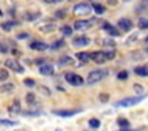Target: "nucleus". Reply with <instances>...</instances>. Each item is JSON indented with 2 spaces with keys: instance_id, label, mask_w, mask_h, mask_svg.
Masks as SVG:
<instances>
[{
  "instance_id": "obj_1",
  "label": "nucleus",
  "mask_w": 148,
  "mask_h": 131,
  "mask_svg": "<svg viewBox=\"0 0 148 131\" xmlns=\"http://www.w3.org/2000/svg\"><path fill=\"white\" fill-rule=\"evenodd\" d=\"M106 76H107V70H93V71H90L88 77H87V84H88V85L96 84V82H99V81H103Z\"/></svg>"
},
{
  "instance_id": "obj_2",
  "label": "nucleus",
  "mask_w": 148,
  "mask_h": 131,
  "mask_svg": "<svg viewBox=\"0 0 148 131\" xmlns=\"http://www.w3.org/2000/svg\"><path fill=\"white\" fill-rule=\"evenodd\" d=\"M90 11H91V8H90L88 3H77V5H74V8H73V13L76 16H87Z\"/></svg>"
},
{
  "instance_id": "obj_3",
  "label": "nucleus",
  "mask_w": 148,
  "mask_h": 131,
  "mask_svg": "<svg viewBox=\"0 0 148 131\" xmlns=\"http://www.w3.org/2000/svg\"><path fill=\"white\" fill-rule=\"evenodd\" d=\"M143 97H132V98H125V100H121V101H118L117 103V106L118 108H129V106H134V104H137L140 100H142Z\"/></svg>"
},
{
  "instance_id": "obj_4",
  "label": "nucleus",
  "mask_w": 148,
  "mask_h": 131,
  "mask_svg": "<svg viewBox=\"0 0 148 131\" xmlns=\"http://www.w3.org/2000/svg\"><path fill=\"white\" fill-rule=\"evenodd\" d=\"M65 79L68 81L69 84H73V85H82L84 84V79L79 76V74H74V73H66L65 74Z\"/></svg>"
},
{
  "instance_id": "obj_5",
  "label": "nucleus",
  "mask_w": 148,
  "mask_h": 131,
  "mask_svg": "<svg viewBox=\"0 0 148 131\" xmlns=\"http://www.w3.org/2000/svg\"><path fill=\"white\" fill-rule=\"evenodd\" d=\"M5 65H6V68H11L13 71H16V73H22V71H24L22 65H21V63L17 62L16 59H8V60L5 62Z\"/></svg>"
},
{
  "instance_id": "obj_6",
  "label": "nucleus",
  "mask_w": 148,
  "mask_h": 131,
  "mask_svg": "<svg viewBox=\"0 0 148 131\" xmlns=\"http://www.w3.org/2000/svg\"><path fill=\"white\" fill-rule=\"evenodd\" d=\"M118 29L123 30V32H129L132 29V22L129 19H125V17H123V19L118 21Z\"/></svg>"
},
{
  "instance_id": "obj_7",
  "label": "nucleus",
  "mask_w": 148,
  "mask_h": 131,
  "mask_svg": "<svg viewBox=\"0 0 148 131\" xmlns=\"http://www.w3.org/2000/svg\"><path fill=\"white\" fill-rule=\"evenodd\" d=\"M90 59H93V62H96V63H104L107 60L106 59V52H91Z\"/></svg>"
},
{
  "instance_id": "obj_8",
  "label": "nucleus",
  "mask_w": 148,
  "mask_h": 131,
  "mask_svg": "<svg viewBox=\"0 0 148 131\" xmlns=\"http://www.w3.org/2000/svg\"><path fill=\"white\" fill-rule=\"evenodd\" d=\"M103 29L107 32V33L110 35V37H120V30H118V29H115L114 26H110L109 22H106V24H104Z\"/></svg>"
},
{
  "instance_id": "obj_9",
  "label": "nucleus",
  "mask_w": 148,
  "mask_h": 131,
  "mask_svg": "<svg viewBox=\"0 0 148 131\" xmlns=\"http://www.w3.org/2000/svg\"><path fill=\"white\" fill-rule=\"evenodd\" d=\"M49 46L43 43V41H32L30 43V49H33V51H46Z\"/></svg>"
},
{
  "instance_id": "obj_10",
  "label": "nucleus",
  "mask_w": 148,
  "mask_h": 131,
  "mask_svg": "<svg viewBox=\"0 0 148 131\" xmlns=\"http://www.w3.org/2000/svg\"><path fill=\"white\" fill-rule=\"evenodd\" d=\"M90 40L87 37H76L73 40V46H88Z\"/></svg>"
},
{
  "instance_id": "obj_11",
  "label": "nucleus",
  "mask_w": 148,
  "mask_h": 131,
  "mask_svg": "<svg viewBox=\"0 0 148 131\" xmlns=\"http://www.w3.org/2000/svg\"><path fill=\"white\" fill-rule=\"evenodd\" d=\"M91 26V21H76L74 22V29L76 30H85Z\"/></svg>"
},
{
  "instance_id": "obj_12",
  "label": "nucleus",
  "mask_w": 148,
  "mask_h": 131,
  "mask_svg": "<svg viewBox=\"0 0 148 131\" xmlns=\"http://www.w3.org/2000/svg\"><path fill=\"white\" fill-rule=\"evenodd\" d=\"M40 73L43 74V76H52V74H54V68H52L51 65H47V63H43V65L40 66Z\"/></svg>"
},
{
  "instance_id": "obj_13",
  "label": "nucleus",
  "mask_w": 148,
  "mask_h": 131,
  "mask_svg": "<svg viewBox=\"0 0 148 131\" xmlns=\"http://www.w3.org/2000/svg\"><path fill=\"white\" fill-rule=\"evenodd\" d=\"M79 112V109H71V111H54L55 115H63V117H69V115H74Z\"/></svg>"
},
{
  "instance_id": "obj_14",
  "label": "nucleus",
  "mask_w": 148,
  "mask_h": 131,
  "mask_svg": "<svg viewBox=\"0 0 148 131\" xmlns=\"http://www.w3.org/2000/svg\"><path fill=\"white\" fill-rule=\"evenodd\" d=\"M10 112H13V114H21V103H19V100L13 101V104L10 106Z\"/></svg>"
},
{
  "instance_id": "obj_15",
  "label": "nucleus",
  "mask_w": 148,
  "mask_h": 131,
  "mask_svg": "<svg viewBox=\"0 0 148 131\" xmlns=\"http://www.w3.org/2000/svg\"><path fill=\"white\" fill-rule=\"evenodd\" d=\"M134 73H136L137 76H148V65L147 66H137V68L134 70Z\"/></svg>"
},
{
  "instance_id": "obj_16",
  "label": "nucleus",
  "mask_w": 148,
  "mask_h": 131,
  "mask_svg": "<svg viewBox=\"0 0 148 131\" xmlns=\"http://www.w3.org/2000/svg\"><path fill=\"white\" fill-rule=\"evenodd\" d=\"M74 62V60L71 59V57H68V55H66V57H62L58 60V66H66V65H71V63Z\"/></svg>"
},
{
  "instance_id": "obj_17",
  "label": "nucleus",
  "mask_w": 148,
  "mask_h": 131,
  "mask_svg": "<svg viewBox=\"0 0 148 131\" xmlns=\"http://www.w3.org/2000/svg\"><path fill=\"white\" fill-rule=\"evenodd\" d=\"M76 57L79 59L82 63H85V62H88V60H90V54H88V52H79Z\"/></svg>"
},
{
  "instance_id": "obj_18",
  "label": "nucleus",
  "mask_w": 148,
  "mask_h": 131,
  "mask_svg": "<svg viewBox=\"0 0 148 131\" xmlns=\"http://www.w3.org/2000/svg\"><path fill=\"white\" fill-rule=\"evenodd\" d=\"M137 26H139V29H142V30L148 29V19H145V17H140V19L137 21Z\"/></svg>"
},
{
  "instance_id": "obj_19",
  "label": "nucleus",
  "mask_w": 148,
  "mask_h": 131,
  "mask_svg": "<svg viewBox=\"0 0 148 131\" xmlns=\"http://www.w3.org/2000/svg\"><path fill=\"white\" fill-rule=\"evenodd\" d=\"M60 30H62V33L65 35V37H71L73 35V27H69V26H63Z\"/></svg>"
},
{
  "instance_id": "obj_20",
  "label": "nucleus",
  "mask_w": 148,
  "mask_h": 131,
  "mask_svg": "<svg viewBox=\"0 0 148 131\" xmlns=\"http://www.w3.org/2000/svg\"><path fill=\"white\" fill-rule=\"evenodd\" d=\"M54 29H55V24H47V26H41L40 27V30L44 32V33H49V32H52Z\"/></svg>"
},
{
  "instance_id": "obj_21",
  "label": "nucleus",
  "mask_w": 148,
  "mask_h": 131,
  "mask_svg": "<svg viewBox=\"0 0 148 131\" xmlns=\"http://www.w3.org/2000/svg\"><path fill=\"white\" fill-rule=\"evenodd\" d=\"M103 44H104V46H107V48H110V49H114V48H115L114 40H110V38H104V40H103Z\"/></svg>"
},
{
  "instance_id": "obj_22",
  "label": "nucleus",
  "mask_w": 148,
  "mask_h": 131,
  "mask_svg": "<svg viewBox=\"0 0 148 131\" xmlns=\"http://www.w3.org/2000/svg\"><path fill=\"white\" fill-rule=\"evenodd\" d=\"M25 17L29 21H35V19H38V17H40V13H25Z\"/></svg>"
},
{
  "instance_id": "obj_23",
  "label": "nucleus",
  "mask_w": 148,
  "mask_h": 131,
  "mask_svg": "<svg viewBox=\"0 0 148 131\" xmlns=\"http://www.w3.org/2000/svg\"><path fill=\"white\" fill-rule=\"evenodd\" d=\"M90 126H91V128H99V125H101V122H99V120H98V119H90Z\"/></svg>"
},
{
  "instance_id": "obj_24",
  "label": "nucleus",
  "mask_w": 148,
  "mask_h": 131,
  "mask_svg": "<svg viewBox=\"0 0 148 131\" xmlns=\"http://www.w3.org/2000/svg\"><path fill=\"white\" fill-rule=\"evenodd\" d=\"M117 123H118V125H120V126H121V128H123V126H125V128H126V126H128V125H129V122H128V119H123V117H120V119L117 120Z\"/></svg>"
},
{
  "instance_id": "obj_25",
  "label": "nucleus",
  "mask_w": 148,
  "mask_h": 131,
  "mask_svg": "<svg viewBox=\"0 0 148 131\" xmlns=\"http://www.w3.org/2000/svg\"><path fill=\"white\" fill-rule=\"evenodd\" d=\"M16 26H17L16 22H3V24H2V27H3L5 30H11L13 27H16Z\"/></svg>"
},
{
  "instance_id": "obj_26",
  "label": "nucleus",
  "mask_w": 148,
  "mask_h": 131,
  "mask_svg": "<svg viewBox=\"0 0 148 131\" xmlns=\"http://www.w3.org/2000/svg\"><path fill=\"white\" fill-rule=\"evenodd\" d=\"M13 88H14V85H13V84H5V85L0 87V92H11Z\"/></svg>"
},
{
  "instance_id": "obj_27",
  "label": "nucleus",
  "mask_w": 148,
  "mask_h": 131,
  "mask_svg": "<svg viewBox=\"0 0 148 131\" xmlns=\"http://www.w3.org/2000/svg\"><path fill=\"white\" fill-rule=\"evenodd\" d=\"M63 46H65V41H63V40H58V41H55V43L52 44L51 48H52V49H60V48H63Z\"/></svg>"
},
{
  "instance_id": "obj_28",
  "label": "nucleus",
  "mask_w": 148,
  "mask_h": 131,
  "mask_svg": "<svg viewBox=\"0 0 148 131\" xmlns=\"http://www.w3.org/2000/svg\"><path fill=\"white\" fill-rule=\"evenodd\" d=\"M24 85H27V87H35V85H36V82L29 77V79H24Z\"/></svg>"
},
{
  "instance_id": "obj_29",
  "label": "nucleus",
  "mask_w": 148,
  "mask_h": 131,
  "mask_svg": "<svg viewBox=\"0 0 148 131\" xmlns=\"http://www.w3.org/2000/svg\"><path fill=\"white\" fill-rule=\"evenodd\" d=\"M137 38H139V33H132V35H131V37H129V38H128V40H126V43H128V44H132V43H134V41H136V40H137Z\"/></svg>"
},
{
  "instance_id": "obj_30",
  "label": "nucleus",
  "mask_w": 148,
  "mask_h": 131,
  "mask_svg": "<svg viewBox=\"0 0 148 131\" xmlns=\"http://www.w3.org/2000/svg\"><path fill=\"white\" fill-rule=\"evenodd\" d=\"M0 125H2V126H14L16 122H10V120H0Z\"/></svg>"
},
{
  "instance_id": "obj_31",
  "label": "nucleus",
  "mask_w": 148,
  "mask_h": 131,
  "mask_svg": "<svg viewBox=\"0 0 148 131\" xmlns=\"http://www.w3.org/2000/svg\"><path fill=\"white\" fill-rule=\"evenodd\" d=\"M93 8H95V13H96V14H103L104 13V6H101V5H95Z\"/></svg>"
},
{
  "instance_id": "obj_32",
  "label": "nucleus",
  "mask_w": 148,
  "mask_h": 131,
  "mask_svg": "<svg viewBox=\"0 0 148 131\" xmlns=\"http://www.w3.org/2000/svg\"><path fill=\"white\" fill-rule=\"evenodd\" d=\"M8 79V71L6 70H0V81H6Z\"/></svg>"
},
{
  "instance_id": "obj_33",
  "label": "nucleus",
  "mask_w": 148,
  "mask_h": 131,
  "mask_svg": "<svg viewBox=\"0 0 148 131\" xmlns=\"http://www.w3.org/2000/svg\"><path fill=\"white\" fill-rule=\"evenodd\" d=\"M27 101H29L30 104H33V103L36 101V95H33V93H29V95H27Z\"/></svg>"
},
{
  "instance_id": "obj_34",
  "label": "nucleus",
  "mask_w": 148,
  "mask_h": 131,
  "mask_svg": "<svg viewBox=\"0 0 148 131\" xmlns=\"http://www.w3.org/2000/svg\"><path fill=\"white\" fill-rule=\"evenodd\" d=\"M114 57H115V51H114V49L109 51V52H106V59H107V60H112Z\"/></svg>"
},
{
  "instance_id": "obj_35",
  "label": "nucleus",
  "mask_w": 148,
  "mask_h": 131,
  "mask_svg": "<svg viewBox=\"0 0 148 131\" xmlns=\"http://www.w3.org/2000/svg\"><path fill=\"white\" fill-rule=\"evenodd\" d=\"M99 101H101V103H107V101H109V95H107V93H101V95H99Z\"/></svg>"
},
{
  "instance_id": "obj_36",
  "label": "nucleus",
  "mask_w": 148,
  "mask_h": 131,
  "mask_svg": "<svg viewBox=\"0 0 148 131\" xmlns=\"http://www.w3.org/2000/svg\"><path fill=\"white\" fill-rule=\"evenodd\" d=\"M118 79H120V81H126V79H128V73H126V71L118 73Z\"/></svg>"
},
{
  "instance_id": "obj_37",
  "label": "nucleus",
  "mask_w": 148,
  "mask_h": 131,
  "mask_svg": "<svg viewBox=\"0 0 148 131\" xmlns=\"http://www.w3.org/2000/svg\"><path fill=\"white\" fill-rule=\"evenodd\" d=\"M17 38H19V40H24V38H29V33H25V32H24V33H21Z\"/></svg>"
},
{
  "instance_id": "obj_38",
  "label": "nucleus",
  "mask_w": 148,
  "mask_h": 131,
  "mask_svg": "<svg viewBox=\"0 0 148 131\" xmlns=\"http://www.w3.org/2000/svg\"><path fill=\"white\" fill-rule=\"evenodd\" d=\"M46 3H58V2H62V0H44Z\"/></svg>"
},
{
  "instance_id": "obj_39",
  "label": "nucleus",
  "mask_w": 148,
  "mask_h": 131,
  "mask_svg": "<svg viewBox=\"0 0 148 131\" xmlns=\"http://www.w3.org/2000/svg\"><path fill=\"white\" fill-rule=\"evenodd\" d=\"M8 49L5 48V44H0V52H6Z\"/></svg>"
},
{
  "instance_id": "obj_40",
  "label": "nucleus",
  "mask_w": 148,
  "mask_h": 131,
  "mask_svg": "<svg viewBox=\"0 0 148 131\" xmlns=\"http://www.w3.org/2000/svg\"><path fill=\"white\" fill-rule=\"evenodd\" d=\"M134 90L139 92V93H140V92H142V87H140V85H134Z\"/></svg>"
},
{
  "instance_id": "obj_41",
  "label": "nucleus",
  "mask_w": 148,
  "mask_h": 131,
  "mask_svg": "<svg viewBox=\"0 0 148 131\" xmlns=\"http://www.w3.org/2000/svg\"><path fill=\"white\" fill-rule=\"evenodd\" d=\"M36 63H38V65H43V63H44V59H36Z\"/></svg>"
},
{
  "instance_id": "obj_42",
  "label": "nucleus",
  "mask_w": 148,
  "mask_h": 131,
  "mask_svg": "<svg viewBox=\"0 0 148 131\" xmlns=\"http://www.w3.org/2000/svg\"><path fill=\"white\" fill-rule=\"evenodd\" d=\"M57 16H58V17H60V16L63 17V16H65V11H58V13H57Z\"/></svg>"
},
{
  "instance_id": "obj_43",
  "label": "nucleus",
  "mask_w": 148,
  "mask_h": 131,
  "mask_svg": "<svg viewBox=\"0 0 148 131\" xmlns=\"http://www.w3.org/2000/svg\"><path fill=\"white\" fill-rule=\"evenodd\" d=\"M142 3L143 5H148V0H142Z\"/></svg>"
},
{
  "instance_id": "obj_44",
  "label": "nucleus",
  "mask_w": 148,
  "mask_h": 131,
  "mask_svg": "<svg viewBox=\"0 0 148 131\" xmlns=\"http://www.w3.org/2000/svg\"><path fill=\"white\" fill-rule=\"evenodd\" d=\"M145 41H147V43H148V37H147V40H145Z\"/></svg>"
},
{
  "instance_id": "obj_45",
  "label": "nucleus",
  "mask_w": 148,
  "mask_h": 131,
  "mask_svg": "<svg viewBox=\"0 0 148 131\" xmlns=\"http://www.w3.org/2000/svg\"><path fill=\"white\" fill-rule=\"evenodd\" d=\"M69 2H74V0H69Z\"/></svg>"
},
{
  "instance_id": "obj_46",
  "label": "nucleus",
  "mask_w": 148,
  "mask_h": 131,
  "mask_svg": "<svg viewBox=\"0 0 148 131\" xmlns=\"http://www.w3.org/2000/svg\"><path fill=\"white\" fill-rule=\"evenodd\" d=\"M126 2H128V0H126Z\"/></svg>"
}]
</instances>
